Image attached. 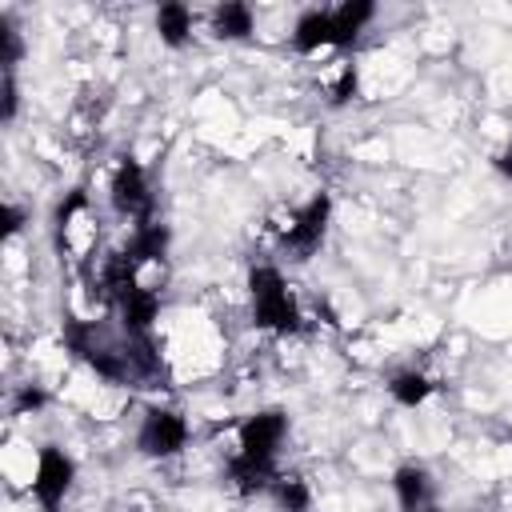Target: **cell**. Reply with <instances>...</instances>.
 Segmentation results:
<instances>
[{
  "mask_svg": "<svg viewBox=\"0 0 512 512\" xmlns=\"http://www.w3.org/2000/svg\"><path fill=\"white\" fill-rule=\"evenodd\" d=\"M328 212H332V204H328V196H316V200H308L300 212H296V220L288 224V232H284V244L304 260V256H312L316 248H320V240H324V228H328Z\"/></svg>",
  "mask_w": 512,
  "mask_h": 512,
  "instance_id": "5b68a950",
  "label": "cell"
},
{
  "mask_svg": "<svg viewBox=\"0 0 512 512\" xmlns=\"http://www.w3.org/2000/svg\"><path fill=\"white\" fill-rule=\"evenodd\" d=\"M272 492H276V500H280L284 512H308V500L312 496H308V484L300 476H276Z\"/></svg>",
  "mask_w": 512,
  "mask_h": 512,
  "instance_id": "9a60e30c",
  "label": "cell"
},
{
  "mask_svg": "<svg viewBox=\"0 0 512 512\" xmlns=\"http://www.w3.org/2000/svg\"><path fill=\"white\" fill-rule=\"evenodd\" d=\"M164 248H168V228L148 220V224H140V228H136V236H132V244H128L124 252H128V260H132L136 268H144L148 260L164 256Z\"/></svg>",
  "mask_w": 512,
  "mask_h": 512,
  "instance_id": "8fae6325",
  "label": "cell"
},
{
  "mask_svg": "<svg viewBox=\"0 0 512 512\" xmlns=\"http://www.w3.org/2000/svg\"><path fill=\"white\" fill-rule=\"evenodd\" d=\"M156 308H160V296L136 284V288H132V292H128V296L120 300L124 332H128V336H144V332H148V324L156 320Z\"/></svg>",
  "mask_w": 512,
  "mask_h": 512,
  "instance_id": "52a82bcc",
  "label": "cell"
},
{
  "mask_svg": "<svg viewBox=\"0 0 512 512\" xmlns=\"http://www.w3.org/2000/svg\"><path fill=\"white\" fill-rule=\"evenodd\" d=\"M292 44H296L300 52H316V48L332 44V8H324V12H304V16L296 20Z\"/></svg>",
  "mask_w": 512,
  "mask_h": 512,
  "instance_id": "30bf717a",
  "label": "cell"
},
{
  "mask_svg": "<svg viewBox=\"0 0 512 512\" xmlns=\"http://www.w3.org/2000/svg\"><path fill=\"white\" fill-rule=\"evenodd\" d=\"M284 432H288L284 412H260V416H252V420L240 428V456L276 460V448H280Z\"/></svg>",
  "mask_w": 512,
  "mask_h": 512,
  "instance_id": "8992f818",
  "label": "cell"
},
{
  "mask_svg": "<svg viewBox=\"0 0 512 512\" xmlns=\"http://www.w3.org/2000/svg\"><path fill=\"white\" fill-rule=\"evenodd\" d=\"M44 404V392L40 388H24L20 396H16V412H28V408H40Z\"/></svg>",
  "mask_w": 512,
  "mask_h": 512,
  "instance_id": "ac0fdd59",
  "label": "cell"
},
{
  "mask_svg": "<svg viewBox=\"0 0 512 512\" xmlns=\"http://www.w3.org/2000/svg\"><path fill=\"white\" fill-rule=\"evenodd\" d=\"M496 172H500V176H512V148H504V152L496 156Z\"/></svg>",
  "mask_w": 512,
  "mask_h": 512,
  "instance_id": "ffe728a7",
  "label": "cell"
},
{
  "mask_svg": "<svg viewBox=\"0 0 512 512\" xmlns=\"http://www.w3.org/2000/svg\"><path fill=\"white\" fill-rule=\"evenodd\" d=\"M356 92V68L348 64L344 72H340V80H336V88H332V104H344L348 96Z\"/></svg>",
  "mask_w": 512,
  "mask_h": 512,
  "instance_id": "2e32d148",
  "label": "cell"
},
{
  "mask_svg": "<svg viewBox=\"0 0 512 512\" xmlns=\"http://www.w3.org/2000/svg\"><path fill=\"white\" fill-rule=\"evenodd\" d=\"M72 460L60 452V448H40V464H36V480H32V492H36V500L44 504V512H56L60 508V500H64V492H68V484H72Z\"/></svg>",
  "mask_w": 512,
  "mask_h": 512,
  "instance_id": "277c9868",
  "label": "cell"
},
{
  "mask_svg": "<svg viewBox=\"0 0 512 512\" xmlns=\"http://www.w3.org/2000/svg\"><path fill=\"white\" fill-rule=\"evenodd\" d=\"M368 20H372L368 0H348V4L332 8V44H352Z\"/></svg>",
  "mask_w": 512,
  "mask_h": 512,
  "instance_id": "9c48e42d",
  "label": "cell"
},
{
  "mask_svg": "<svg viewBox=\"0 0 512 512\" xmlns=\"http://www.w3.org/2000/svg\"><path fill=\"white\" fill-rule=\"evenodd\" d=\"M20 220H24L20 208L8 204V208H4V236H16V232H20Z\"/></svg>",
  "mask_w": 512,
  "mask_h": 512,
  "instance_id": "d6986e66",
  "label": "cell"
},
{
  "mask_svg": "<svg viewBox=\"0 0 512 512\" xmlns=\"http://www.w3.org/2000/svg\"><path fill=\"white\" fill-rule=\"evenodd\" d=\"M212 28H216L220 40H244V36L252 32V12H248V4H220V8L212 12Z\"/></svg>",
  "mask_w": 512,
  "mask_h": 512,
  "instance_id": "4fadbf2b",
  "label": "cell"
},
{
  "mask_svg": "<svg viewBox=\"0 0 512 512\" xmlns=\"http://www.w3.org/2000/svg\"><path fill=\"white\" fill-rule=\"evenodd\" d=\"M248 288H252V316L260 328H272V332H296L300 328V312H296L288 284L276 268H268V264L252 268Z\"/></svg>",
  "mask_w": 512,
  "mask_h": 512,
  "instance_id": "6da1fadb",
  "label": "cell"
},
{
  "mask_svg": "<svg viewBox=\"0 0 512 512\" xmlns=\"http://www.w3.org/2000/svg\"><path fill=\"white\" fill-rule=\"evenodd\" d=\"M392 484H396V496H400V508H404V512H424V508H428V500H432V480H428L424 468L404 464Z\"/></svg>",
  "mask_w": 512,
  "mask_h": 512,
  "instance_id": "ba28073f",
  "label": "cell"
},
{
  "mask_svg": "<svg viewBox=\"0 0 512 512\" xmlns=\"http://www.w3.org/2000/svg\"><path fill=\"white\" fill-rule=\"evenodd\" d=\"M0 116L4 120L16 116V80H12V72H4V108H0Z\"/></svg>",
  "mask_w": 512,
  "mask_h": 512,
  "instance_id": "e0dca14e",
  "label": "cell"
},
{
  "mask_svg": "<svg viewBox=\"0 0 512 512\" xmlns=\"http://www.w3.org/2000/svg\"><path fill=\"white\" fill-rule=\"evenodd\" d=\"M156 32H160L164 44L180 48V44L188 40V32H192V12H188L184 4H164V8L156 12Z\"/></svg>",
  "mask_w": 512,
  "mask_h": 512,
  "instance_id": "7c38bea8",
  "label": "cell"
},
{
  "mask_svg": "<svg viewBox=\"0 0 512 512\" xmlns=\"http://www.w3.org/2000/svg\"><path fill=\"white\" fill-rule=\"evenodd\" d=\"M388 388H392V396H396L404 408H416V404H424V400L432 396V380H428L424 372H396Z\"/></svg>",
  "mask_w": 512,
  "mask_h": 512,
  "instance_id": "5bb4252c",
  "label": "cell"
},
{
  "mask_svg": "<svg viewBox=\"0 0 512 512\" xmlns=\"http://www.w3.org/2000/svg\"><path fill=\"white\" fill-rule=\"evenodd\" d=\"M184 440H188V424L164 408H152L140 424V436H136L144 456H176L184 448Z\"/></svg>",
  "mask_w": 512,
  "mask_h": 512,
  "instance_id": "3957f363",
  "label": "cell"
},
{
  "mask_svg": "<svg viewBox=\"0 0 512 512\" xmlns=\"http://www.w3.org/2000/svg\"><path fill=\"white\" fill-rule=\"evenodd\" d=\"M112 204H116V212L148 224V216H152V192H148L144 168L136 160H120V168L112 176Z\"/></svg>",
  "mask_w": 512,
  "mask_h": 512,
  "instance_id": "7a4b0ae2",
  "label": "cell"
}]
</instances>
